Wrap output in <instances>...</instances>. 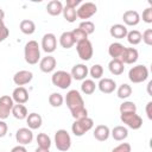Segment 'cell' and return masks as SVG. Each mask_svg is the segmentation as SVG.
Listing matches in <instances>:
<instances>
[{"label":"cell","mask_w":152,"mask_h":152,"mask_svg":"<svg viewBox=\"0 0 152 152\" xmlns=\"http://www.w3.org/2000/svg\"><path fill=\"white\" fill-rule=\"evenodd\" d=\"M65 102H66V106L75 120H80V119L88 116V110L84 107L83 97L80 94V91H77L76 89L69 90L66 93Z\"/></svg>","instance_id":"1"},{"label":"cell","mask_w":152,"mask_h":152,"mask_svg":"<svg viewBox=\"0 0 152 152\" xmlns=\"http://www.w3.org/2000/svg\"><path fill=\"white\" fill-rule=\"evenodd\" d=\"M24 57L26 63L28 64H37L40 59V49L36 40H30L25 44L24 48Z\"/></svg>","instance_id":"2"},{"label":"cell","mask_w":152,"mask_h":152,"mask_svg":"<svg viewBox=\"0 0 152 152\" xmlns=\"http://www.w3.org/2000/svg\"><path fill=\"white\" fill-rule=\"evenodd\" d=\"M71 81H72V77L69 72L64 71V70H58V71H55L51 76V82L53 86L61 88V89H66L71 86Z\"/></svg>","instance_id":"3"},{"label":"cell","mask_w":152,"mask_h":152,"mask_svg":"<svg viewBox=\"0 0 152 152\" xmlns=\"http://www.w3.org/2000/svg\"><path fill=\"white\" fill-rule=\"evenodd\" d=\"M94 127V121L90 118H83L80 120H75L72 126H71V131L76 137H82L83 134H86L88 131H90Z\"/></svg>","instance_id":"4"},{"label":"cell","mask_w":152,"mask_h":152,"mask_svg":"<svg viewBox=\"0 0 152 152\" xmlns=\"http://www.w3.org/2000/svg\"><path fill=\"white\" fill-rule=\"evenodd\" d=\"M147 77H148V69H147V66H145L142 64L135 65V66L131 68L128 71V78L133 83H141V82L146 81Z\"/></svg>","instance_id":"5"},{"label":"cell","mask_w":152,"mask_h":152,"mask_svg":"<svg viewBox=\"0 0 152 152\" xmlns=\"http://www.w3.org/2000/svg\"><path fill=\"white\" fill-rule=\"evenodd\" d=\"M55 145L57 150L62 152H66L71 146V138L68 131L65 129H58L55 133Z\"/></svg>","instance_id":"6"},{"label":"cell","mask_w":152,"mask_h":152,"mask_svg":"<svg viewBox=\"0 0 152 152\" xmlns=\"http://www.w3.org/2000/svg\"><path fill=\"white\" fill-rule=\"evenodd\" d=\"M76 50L78 53V57L82 61H89L93 57L94 53V49H93V44L89 39L82 40L80 43L76 44Z\"/></svg>","instance_id":"7"},{"label":"cell","mask_w":152,"mask_h":152,"mask_svg":"<svg viewBox=\"0 0 152 152\" xmlns=\"http://www.w3.org/2000/svg\"><path fill=\"white\" fill-rule=\"evenodd\" d=\"M121 121L132 129H139L142 126V119L137 113H122L120 114Z\"/></svg>","instance_id":"8"},{"label":"cell","mask_w":152,"mask_h":152,"mask_svg":"<svg viewBox=\"0 0 152 152\" xmlns=\"http://www.w3.org/2000/svg\"><path fill=\"white\" fill-rule=\"evenodd\" d=\"M96 12H97V7H96V5L94 2H84L76 10L77 18L83 19V21H86L87 19L91 18Z\"/></svg>","instance_id":"9"},{"label":"cell","mask_w":152,"mask_h":152,"mask_svg":"<svg viewBox=\"0 0 152 152\" xmlns=\"http://www.w3.org/2000/svg\"><path fill=\"white\" fill-rule=\"evenodd\" d=\"M14 102L10 95H4L0 97V120H5L10 116Z\"/></svg>","instance_id":"10"},{"label":"cell","mask_w":152,"mask_h":152,"mask_svg":"<svg viewBox=\"0 0 152 152\" xmlns=\"http://www.w3.org/2000/svg\"><path fill=\"white\" fill-rule=\"evenodd\" d=\"M57 48V38L53 33H45L42 38V49L46 53H52Z\"/></svg>","instance_id":"11"},{"label":"cell","mask_w":152,"mask_h":152,"mask_svg":"<svg viewBox=\"0 0 152 152\" xmlns=\"http://www.w3.org/2000/svg\"><path fill=\"white\" fill-rule=\"evenodd\" d=\"M15 140L19 142V145H27L30 142H32L33 140V133H32V129L30 128H26V127H23V128H19L15 133Z\"/></svg>","instance_id":"12"},{"label":"cell","mask_w":152,"mask_h":152,"mask_svg":"<svg viewBox=\"0 0 152 152\" xmlns=\"http://www.w3.org/2000/svg\"><path fill=\"white\" fill-rule=\"evenodd\" d=\"M33 78V74L28 70H20L18 72L14 74L13 76V82L18 86V87H23L27 83H30Z\"/></svg>","instance_id":"13"},{"label":"cell","mask_w":152,"mask_h":152,"mask_svg":"<svg viewBox=\"0 0 152 152\" xmlns=\"http://www.w3.org/2000/svg\"><path fill=\"white\" fill-rule=\"evenodd\" d=\"M138 57H139V53H138V50L134 49V48H125L121 57H120V61L124 63V64H133L138 61Z\"/></svg>","instance_id":"14"},{"label":"cell","mask_w":152,"mask_h":152,"mask_svg":"<svg viewBox=\"0 0 152 152\" xmlns=\"http://www.w3.org/2000/svg\"><path fill=\"white\" fill-rule=\"evenodd\" d=\"M12 100L18 104H24L28 101V91L24 87H17L12 93Z\"/></svg>","instance_id":"15"},{"label":"cell","mask_w":152,"mask_h":152,"mask_svg":"<svg viewBox=\"0 0 152 152\" xmlns=\"http://www.w3.org/2000/svg\"><path fill=\"white\" fill-rule=\"evenodd\" d=\"M56 64H57L56 58L53 56H50L49 55V56H46V57H44V58L40 59V62H39V69L43 72L49 74V72H52L55 70Z\"/></svg>","instance_id":"16"},{"label":"cell","mask_w":152,"mask_h":152,"mask_svg":"<svg viewBox=\"0 0 152 152\" xmlns=\"http://www.w3.org/2000/svg\"><path fill=\"white\" fill-rule=\"evenodd\" d=\"M88 72H89L88 66H87L86 64H82V63H81V64H76V65L72 66L70 75H71V77L75 78L76 81H83V80H86Z\"/></svg>","instance_id":"17"},{"label":"cell","mask_w":152,"mask_h":152,"mask_svg":"<svg viewBox=\"0 0 152 152\" xmlns=\"http://www.w3.org/2000/svg\"><path fill=\"white\" fill-rule=\"evenodd\" d=\"M122 20L124 23L127 25V26H135L139 24L140 21V15L137 11H133V10H129V11H126L122 15ZM125 25V26H126Z\"/></svg>","instance_id":"18"},{"label":"cell","mask_w":152,"mask_h":152,"mask_svg":"<svg viewBox=\"0 0 152 152\" xmlns=\"http://www.w3.org/2000/svg\"><path fill=\"white\" fill-rule=\"evenodd\" d=\"M99 89L101 93H104V94H112L115 89H116V83L114 80L112 78H101L99 84H97Z\"/></svg>","instance_id":"19"},{"label":"cell","mask_w":152,"mask_h":152,"mask_svg":"<svg viewBox=\"0 0 152 152\" xmlns=\"http://www.w3.org/2000/svg\"><path fill=\"white\" fill-rule=\"evenodd\" d=\"M94 138L99 141H106L110 135V129L106 125H99L94 129Z\"/></svg>","instance_id":"20"},{"label":"cell","mask_w":152,"mask_h":152,"mask_svg":"<svg viewBox=\"0 0 152 152\" xmlns=\"http://www.w3.org/2000/svg\"><path fill=\"white\" fill-rule=\"evenodd\" d=\"M127 27L122 24H115L113 25L110 28H109V33L113 38H116V39H122V38H126L127 36Z\"/></svg>","instance_id":"21"},{"label":"cell","mask_w":152,"mask_h":152,"mask_svg":"<svg viewBox=\"0 0 152 152\" xmlns=\"http://www.w3.org/2000/svg\"><path fill=\"white\" fill-rule=\"evenodd\" d=\"M26 124L30 129H38L43 124V119L38 113H30L26 118Z\"/></svg>","instance_id":"22"},{"label":"cell","mask_w":152,"mask_h":152,"mask_svg":"<svg viewBox=\"0 0 152 152\" xmlns=\"http://www.w3.org/2000/svg\"><path fill=\"white\" fill-rule=\"evenodd\" d=\"M46 11L50 15H59L63 12V5L59 0H51L48 5H46Z\"/></svg>","instance_id":"23"},{"label":"cell","mask_w":152,"mask_h":152,"mask_svg":"<svg viewBox=\"0 0 152 152\" xmlns=\"http://www.w3.org/2000/svg\"><path fill=\"white\" fill-rule=\"evenodd\" d=\"M125 50V46L120 43H112L108 48V53L113 59H120L122 52Z\"/></svg>","instance_id":"24"},{"label":"cell","mask_w":152,"mask_h":152,"mask_svg":"<svg viewBox=\"0 0 152 152\" xmlns=\"http://www.w3.org/2000/svg\"><path fill=\"white\" fill-rule=\"evenodd\" d=\"M110 134H112V137H113L114 140L122 141L124 139H126L128 137V129L126 127H124V126H115L112 129Z\"/></svg>","instance_id":"25"},{"label":"cell","mask_w":152,"mask_h":152,"mask_svg":"<svg viewBox=\"0 0 152 152\" xmlns=\"http://www.w3.org/2000/svg\"><path fill=\"white\" fill-rule=\"evenodd\" d=\"M59 44L64 49H70V48L74 46L75 40H74L72 34H71V31H66V32H63L61 34V37H59Z\"/></svg>","instance_id":"26"},{"label":"cell","mask_w":152,"mask_h":152,"mask_svg":"<svg viewBox=\"0 0 152 152\" xmlns=\"http://www.w3.org/2000/svg\"><path fill=\"white\" fill-rule=\"evenodd\" d=\"M108 69L113 75L119 76V75H121L124 72L125 66H124V63L120 59H112L109 62V64H108Z\"/></svg>","instance_id":"27"},{"label":"cell","mask_w":152,"mask_h":152,"mask_svg":"<svg viewBox=\"0 0 152 152\" xmlns=\"http://www.w3.org/2000/svg\"><path fill=\"white\" fill-rule=\"evenodd\" d=\"M11 113H12L13 116H14L15 119H18V120H24V119H26L27 115H28L27 108H26L24 104H18V103L13 106Z\"/></svg>","instance_id":"28"},{"label":"cell","mask_w":152,"mask_h":152,"mask_svg":"<svg viewBox=\"0 0 152 152\" xmlns=\"http://www.w3.org/2000/svg\"><path fill=\"white\" fill-rule=\"evenodd\" d=\"M19 28L24 34H32L36 31V24L30 19H24L20 21Z\"/></svg>","instance_id":"29"},{"label":"cell","mask_w":152,"mask_h":152,"mask_svg":"<svg viewBox=\"0 0 152 152\" xmlns=\"http://www.w3.org/2000/svg\"><path fill=\"white\" fill-rule=\"evenodd\" d=\"M96 89V84L93 80H83L81 83V90L86 95H91Z\"/></svg>","instance_id":"30"},{"label":"cell","mask_w":152,"mask_h":152,"mask_svg":"<svg viewBox=\"0 0 152 152\" xmlns=\"http://www.w3.org/2000/svg\"><path fill=\"white\" fill-rule=\"evenodd\" d=\"M62 13H63V15H64V19H65L68 23H74V21H76V18H77L76 8H72V7H69V6H64Z\"/></svg>","instance_id":"31"},{"label":"cell","mask_w":152,"mask_h":152,"mask_svg":"<svg viewBox=\"0 0 152 152\" xmlns=\"http://www.w3.org/2000/svg\"><path fill=\"white\" fill-rule=\"evenodd\" d=\"M126 38L131 45H138L141 42V33L138 30H132V31L127 32Z\"/></svg>","instance_id":"32"},{"label":"cell","mask_w":152,"mask_h":152,"mask_svg":"<svg viewBox=\"0 0 152 152\" xmlns=\"http://www.w3.org/2000/svg\"><path fill=\"white\" fill-rule=\"evenodd\" d=\"M116 94H118V97H119V99H127V97H129V96L132 95V88H131L129 84L122 83V84L118 88Z\"/></svg>","instance_id":"33"},{"label":"cell","mask_w":152,"mask_h":152,"mask_svg":"<svg viewBox=\"0 0 152 152\" xmlns=\"http://www.w3.org/2000/svg\"><path fill=\"white\" fill-rule=\"evenodd\" d=\"M37 144H38V147H42V148H50L51 146V139L48 134L45 133H39L37 135Z\"/></svg>","instance_id":"34"},{"label":"cell","mask_w":152,"mask_h":152,"mask_svg":"<svg viewBox=\"0 0 152 152\" xmlns=\"http://www.w3.org/2000/svg\"><path fill=\"white\" fill-rule=\"evenodd\" d=\"M63 102H64V97H63V95L59 94V93H52V94L49 96V103H50L52 107H55V108L61 107V106L63 104Z\"/></svg>","instance_id":"35"},{"label":"cell","mask_w":152,"mask_h":152,"mask_svg":"<svg viewBox=\"0 0 152 152\" xmlns=\"http://www.w3.org/2000/svg\"><path fill=\"white\" fill-rule=\"evenodd\" d=\"M120 114L122 113H137V106L132 101H125L120 104Z\"/></svg>","instance_id":"36"},{"label":"cell","mask_w":152,"mask_h":152,"mask_svg":"<svg viewBox=\"0 0 152 152\" xmlns=\"http://www.w3.org/2000/svg\"><path fill=\"white\" fill-rule=\"evenodd\" d=\"M89 74L91 76V78L94 80H101V77L103 76V68L101 64H94L90 70H89Z\"/></svg>","instance_id":"37"},{"label":"cell","mask_w":152,"mask_h":152,"mask_svg":"<svg viewBox=\"0 0 152 152\" xmlns=\"http://www.w3.org/2000/svg\"><path fill=\"white\" fill-rule=\"evenodd\" d=\"M71 34H72L74 40H75L76 44L80 43V42H82V40L88 39V34H87L84 31H82L81 28H75V30H72V31H71Z\"/></svg>","instance_id":"38"},{"label":"cell","mask_w":152,"mask_h":152,"mask_svg":"<svg viewBox=\"0 0 152 152\" xmlns=\"http://www.w3.org/2000/svg\"><path fill=\"white\" fill-rule=\"evenodd\" d=\"M78 28H81L82 31H84L87 34H91L94 31H95V25L93 21L90 20H86V21H82L78 26Z\"/></svg>","instance_id":"39"},{"label":"cell","mask_w":152,"mask_h":152,"mask_svg":"<svg viewBox=\"0 0 152 152\" xmlns=\"http://www.w3.org/2000/svg\"><path fill=\"white\" fill-rule=\"evenodd\" d=\"M141 40L146 44V45H152V30L147 28L144 31V33L141 34Z\"/></svg>","instance_id":"40"},{"label":"cell","mask_w":152,"mask_h":152,"mask_svg":"<svg viewBox=\"0 0 152 152\" xmlns=\"http://www.w3.org/2000/svg\"><path fill=\"white\" fill-rule=\"evenodd\" d=\"M8 34H10V31H8V28L6 27L4 20H0V43L4 42V40L8 37Z\"/></svg>","instance_id":"41"},{"label":"cell","mask_w":152,"mask_h":152,"mask_svg":"<svg viewBox=\"0 0 152 152\" xmlns=\"http://www.w3.org/2000/svg\"><path fill=\"white\" fill-rule=\"evenodd\" d=\"M131 145L128 142H122L120 145H118L116 147H114L112 150V152H131Z\"/></svg>","instance_id":"42"},{"label":"cell","mask_w":152,"mask_h":152,"mask_svg":"<svg viewBox=\"0 0 152 152\" xmlns=\"http://www.w3.org/2000/svg\"><path fill=\"white\" fill-rule=\"evenodd\" d=\"M142 20L147 24L152 23V7H147L142 12Z\"/></svg>","instance_id":"43"},{"label":"cell","mask_w":152,"mask_h":152,"mask_svg":"<svg viewBox=\"0 0 152 152\" xmlns=\"http://www.w3.org/2000/svg\"><path fill=\"white\" fill-rule=\"evenodd\" d=\"M7 131H8L7 124L4 120H0V138H4L7 134Z\"/></svg>","instance_id":"44"},{"label":"cell","mask_w":152,"mask_h":152,"mask_svg":"<svg viewBox=\"0 0 152 152\" xmlns=\"http://www.w3.org/2000/svg\"><path fill=\"white\" fill-rule=\"evenodd\" d=\"M81 4V0H68L65 6H69V7H72V8H76V6H78Z\"/></svg>","instance_id":"45"},{"label":"cell","mask_w":152,"mask_h":152,"mask_svg":"<svg viewBox=\"0 0 152 152\" xmlns=\"http://www.w3.org/2000/svg\"><path fill=\"white\" fill-rule=\"evenodd\" d=\"M146 114H147V118L150 120H152V102H147L146 104Z\"/></svg>","instance_id":"46"},{"label":"cell","mask_w":152,"mask_h":152,"mask_svg":"<svg viewBox=\"0 0 152 152\" xmlns=\"http://www.w3.org/2000/svg\"><path fill=\"white\" fill-rule=\"evenodd\" d=\"M11 152H27V150L24 145H17L11 150Z\"/></svg>","instance_id":"47"},{"label":"cell","mask_w":152,"mask_h":152,"mask_svg":"<svg viewBox=\"0 0 152 152\" xmlns=\"http://www.w3.org/2000/svg\"><path fill=\"white\" fill-rule=\"evenodd\" d=\"M34 152H50L49 148H42V147H37Z\"/></svg>","instance_id":"48"},{"label":"cell","mask_w":152,"mask_h":152,"mask_svg":"<svg viewBox=\"0 0 152 152\" xmlns=\"http://www.w3.org/2000/svg\"><path fill=\"white\" fill-rule=\"evenodd\" d=\"M4 18H5V12L0 8V20H4Z\"/></svg>","instance_id":"49"},{"label":"cell","mask_w":152,"mask_h":152,"mask_svg":"<svg viewBox=\"0 0 152 152\" xmlns=\"http://www.w3.org/2000/svg\"><path fill=\"white\" fill-rule=\"evenodd\" d=\"M151 86H152V82H148L147 84V90H148V94L151 95Z\"/></svg>","instance_id":"50"}]
</instances>
